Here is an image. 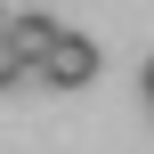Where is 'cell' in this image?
I'll list each match as a JSON object with an SVG mask.
<instances>
[{
    "instance_id": "cell-2",
    "label": "cell",
    "mask_w": 154,
    "mask_h": 154,
    "mask_svg": "<svg viewBox=\"0 0 154 154\" xmlns=\"http://www.w3.org/2000/svg\"><path fill=\"white\" fill-rule=\"evenodd\" d=\"M57 32H65V24H57L49 8H8V24H0V41H8L16 57H24V73H32V57H41V49H49Z\"/></svg>"
},
{
    "instance_id": "cell-4",
    "label": "cell",
    "mask_w": 154,
    "mask_h": 154,
    "mask_svg": "<svg viewBox=\"0 0 154 154\" xmlns=\"http://www.w3.org/2000/svg\"><path fill=\"white\" fill-rule=\"evenodd\" d=\"M0 24H8V0H0Z\"/></svg>"
},
{
    "instance_id": "cell-1",
    "label": "cell",
    "mask_w": 154,
    "mask_h": 154,
    "mask_svg": "<svg viewBox=\"0 0 154 154\" xmlns=\"http://www.w3.org/2000/svg\"><path fill=\"white\" fill-rule=\"evenodd\" d=\"M24 81H41V89H81V81H97V41L65 24V32L32 57V73H24Z\"/></svg>"
},
{
    "instance_id": "cell-3",
    "label": "cell",
    "mask_w": 154,
    "mask_h": 154,
    "mask_svg": "<svg viewBox=\"0 0 154 154\" xmlns=\"http://www.w3.org/2000/svg\"><path fill=\"white\" fill-rule=\"evenodd\" d=\"M8 81H24V57H16L8 41H0V89H8Z\"/></svg>"
}]
</instances>
